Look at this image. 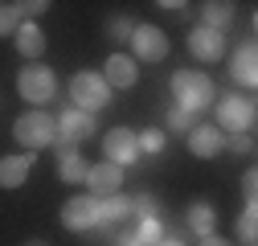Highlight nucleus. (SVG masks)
<instances>
[{
  "mask_svg": "<svg viewBox=\"0 0 258 246\" xmlns=\"http://www.w3.org/2000/svg\"><path fill=\"white\" fill-rule=\"evenodd\" d=\"M61 226H66V230H78V234L99 230V197H90V193L70 197L66 205H61Z\"/></svg>",
  "mask_w": 258,
  "mask_h": 246,
  "instance_id": "6",
  "label": "nucleus"
},
{
  "mask_svg": "<svg viewBox=\"0 0 258 246\" xmlns=\"http://www.w3.org/2000/svg\"><path fill=\"white\" fill-rule=\"evenodd\" d=\"M234 230H238V238H242L246 246H254V238H258V209H254V205H246V209L238 213Z\"/></svg>",
  "mask_w": 258,
  "mask_h": 246,
  "instance_id": "20",
  "label": "nucleus"
},
{
  "mask_svg": "<svg viewBox=\"0 0 258 246\" xmlns=\"http://www.w3.org/2000/svg\"><path fill=\"white\" fill-rule=\"evenodd\" d=\"M103 160H111V164H136L140 160V144H136V132L132 128H111L107 136H103Z\"/></svg>",
  "mask_w": 258,
  "mask_h": 246,
  "instance_id": "8",
  "label": "nucleus"
},
{
  "mask_svg": "<svg viewBox=\"0 0 258 246\" xmlns=\"http://www.w3.org/2000/svg\"><path fill=\"white\" fill-rule=\"evenodd\" d=\"M197 246H230V242H225V238H217V234H209V238H201Z\"/></svg>",
  "mask_w": 258,
  "mask_h": 246,
  "instance_id": "32",
  "label": "nucleus"
},
{
  "mask_svg": "<svg viewBox=\"0 0 258 246\" xmlns=\"http://www.w3.org/2000/svg\"><path fill=\"white\" fill-rule=\"evenodd\" d=\"M86 189H90V197H115L119 189H123V168L119 164H111V160H99V164H90V172H86Z\"/></svg>",
  "mask_w": 258,
  "mask_h": 246,
  "instance_id": "10",
  "label": "nucleus"
},
{
  "mask_svg": "<svg viewBox=\"0 0 258 246\" xmlns=\"http://www.w3.org/2000/svg\"><path fill=\"white\" fill-rule=\"evenodd\" d=\"M21 13V21H37L45 9H49V0H21V5H13Z\"/></svg>",
  "mask_w": 258,
  "mask_h": 246,
  "instance_id": "28",
  "label": "nucleus"
},
{
  "mask_svg": "<svg viewBox=\"0 0 258 246\" xmlns=\"http://www.w3.org/2000/svg\"><path fill=\"white\" fill-rule=\"evenodd\" d=\"M132 218H140V222L144 218H156V197L152 193H136L132 197Z\"/></svg>",
  "mask_w": 258,
  "mask_h": 246,
  "instance_id": "26",
  "label": "nucleus"
},
{
  "mask_svg": "<svg viewBox=\"0 0 258 246\" xmlns=\"http://www.w3.org/2000/svg\"><path fill=\"white\" fill-rule=\"evenodd\" d=\"M234 21V5H225V0H209V5H201V25L205 29H217V33H225V25Z\"/></svg>",
  "mask_w": 258,
  "mask_h": 246,
  "instance_id": "19",
  "label": "nucleus"
},
{
  "mask_svg": "<svg viewBox=\"0 0 258 246\" xmlns=\"http://www.w3.org/2000/svg\"><path fill=\"white\" fill-rule=\"evenodd\" d=\"M164 119H168V128H172V132H188L192 123H197V115H188V111H184V107H176V103H172V107H164Z\"/></svg>",
  "mask_w": 258,
  "mask_h": 246,
  "instance_id": "23",
  "label": "nucleus"
},
{
  "mask_svg": "<svg viewBox=\"0 0 258 246\" xmlns=\"http://www.w3.org/2000/svg\"><path fill=\"white\" fill-rule=\"evenodd\" d=\"M17 29H21V13L13 5H0V37H13Z\"/></svg>",
  "mask_w": 258,
  "mask_h": 246,
  "instance_id": "27",
  "label": "nucleus"
},
{
  "mask_svg": "<svg viewBox=\"0 0 258 246\" xmlns=\"http://www.w3.org/2000/svg\"><path fill=\"white\" fill-rule=\"evenodd\" d=\"M164 132H160V128H148V132H140L136 136V144H140V156H144V152H148V156H160V152H164Z\"/></svg>",
  "mask_w": 258,
  "mask_h": 246,
  "instance_id": "21",
  "label": "nucleus"
},
{
  "mask_svg": "<svg viewBox=\"0 0 258 246\" xmlns=\"http://www.w3.org/2000/svg\"><path fill=\"white\" fill-rule=\"evenodd\" d=\"M17 90H21V99L33 111H41L57 95V78H53V70L45 66V61H29V66L17 74Z\"/></svg>",
  "mask_w": 258,
  "mask_h": 246,
  "instance_id": "3",
  "label": "nucleus"
},
{
  "mask_svg": "<svg viewBox=\"0 0 258 246\" xmlns=\"http://www.w3.org/2000/svg\"><path fill=\"white\" fill-rule=\"evenodd\" d=\"M127 45L136 49V61H164L168 57V33L160 25H136Z\"/></svg>",
  "mask_w": 258,
  "mask_h": 246,
  "instance_id": "7",
  "label": "nucleus"
},
{
  "mask_svg": "<svg viewBox=\"0 0 258 246\" xmlns=\"http://www.w3.org/2000/svg\"><path fill=\"white\" fill-rule=\"evenodd\" d=\"M132 33H136V21H127V17H111V21H107V37H111V41L127 45Z\"/></svg>",
  "mask_w": 258,
  "mask_h": 246,
  "instance_id": "22",
  "label": "nucleus"
},
{
  "mask_svg": "<svg viewBox=\"0 0 258 246\" xmlns=\"http://www.w3.org/2000/svg\"><path fill=\"white\" fill-rule=\"evenodd\" d=\"M168 90H172V103L184 107L188 115H201V111L213 107V99H217L213 78H209V74H197V70H176L172 82H168Z\"/></svg>",
  "mask_w": 258,
  "mask_h": 246,
  "instance_id": "1",
  "label": "nucleus"
},
{
  "mask_svg": "<svg viewBox=\"0 0 258 246\" xmlns=\"http://www.w3.org/2000/svg\"><path fill=\"white\" fill-rule=\"evenodd\" d=\"M221 152H234V156H250V152H254V136H250V132H238V136H225Z\"/></svg>",
  "mask_w": 258,
  "mask_h": 246,
  "instance_id": "24",
  "label": "nucleus"
},
{
  "mask_svg": "<svg viewBox=\"0 0 258 246\" xmlns=\"http://www.w3.org/2000/svg\"><path fill=\"white\" fill-rule=\"evenodd\" d=\"M70 103H74L78 111L94 115L99 107H107V103H111V86L103 82V74H99V70H78V74L70 78Z\"/></svg>",
  "mask_w": 258,
  "mask_h": 246,
  "instance_id": "5",
  "label": "nucleus"
},
{
  "mask_svg": "<svg viewBox=\"0 0 258 246\" xmlns=\"http://www.w3.org/2000/svg\"><path fill=\"white\" fill-rule=\"evenodd\" d=\"M13 140H17L25 152L53 148V140H57V123H53L49 111H25V115H17V123H13Z\"/></svg>",
  "mask_w": 258,
  "mask_h": 246,
  "instance_id": "2",
  "label": "nucleus"
},
{
  "mask_svg": "<svg viewBox=\"0 0 258 246\" xmlns=\"http://www.w3.org/2000/svg\"><path fill=\"white\" fill-rule=\"evenodd\" d=\"M57 140H66V144H82V140H90L94 132H99V123H94V115H86V111H78V107H66L57 119Z\"/></svg>",
  "mask_w": 258,
  "mask_h": 246,
  "instance_id": "9",
  "label": "nucleus"
},
{
  "mask_svg": "<svg viewBox=\"0 0 258 246\" xmlns=\"http://www.w3.org/2000/svg\"><path fill=\"white\" fill-rule=\"evenodd\" d=\"M184 226L197 234V238H209V234H213V226H217V209H213L209 201H192V205H188V213H184Z\"/></svg>",
  "mask_w": 258,
  "mask_h": 246,
  "instance_id": "17",
  "label": "nucleus"
},
{
  "mask_svg": "<svg viewBox=\"0 0 258 246\" xmlns=\"http://www.w3.org/2000/svg\"><path fill=\"white\" fill-rule=\"evenodd\" d=\"M217 107V132L221 136H238V132H250L254 128V99L250 95H221V99H213Z\"/></svg>",
  "mask_w": 258,
  "mask_h": 246,
  "instance_id": "4",
  "label": "nucleus"
},
{
  "mask_svg": "<svg viewBox=\"0 0 258 246\" xmlns=\"http://www.w3.org/2000/svg\"><path fill=\"white\" fill-rule=\"evenodd\" d=\"M156 246H184V242H180V238H160Z\"/></svg>",
  "mask_w": 258,
  "mask_h": 246,
  "instance_id": "33",
  "label": "nucleus"
},
{
  "mask_svg": "<svg viewBox=\"0 0 258 246\" xmlns=\"http://www.w3.org/2000/svg\"><path fill=\"white\" fill-rule=\"evenodd\" d=\"M160 9H164V13H172V17H184V13H188V5H184V0H164Z\"/></svg>",
  "mask_w": 258,
  "mask_h": 246,
  "instance_id": "31",
  "label": "nucleus"
},
{
  "mask_svg": "<svg viewBox=\"0 0 258 246\" xmlns=\"http://www.w3.org/2000/svg\"><path fill=\"white\" fill-rule=\"evenodd\" d=\"M86 172H90V160L82 156V152H66V156H57V180L66 184H86Z\"/></svg>",
  "mask_w": 258,
  "mask_h": 246,
  "instance_id": "18",
  "label": "nucleus"
},
{
  "mask_svg": "<svg viewBox=\"0 0 258 246\" xmlns=\"http://www.w3.org/2000/svg\"><path fill=\"white\" fill-rule=\"evenodd\" d=\"M136 234H140L144 246H156L160 238H164V226H160V218H144V222L136 226Z\"/></svg>",
  "mask_w": 258,
  "mask_h": 246,
  "instance_id": "25",
  "label": "nucleus"
},
{
  "mask_svg": "<svg viewBox=\"0 0 258 246\" xmlns=\"http://www.w3.org/2000/svg\"><path fill=\"white\" fill-rule=\"evenodd\" d=\"M254 193H258V176H254V168H246L242 172V197H246V205H254Z\"/></svg>",
  "mask_w": 258,
  "mask_h": 246,
  "instance_id": "29",
  "label": "nucleus"
},
{
  "mask_svg": "<svg viewBox=\"0 0 258 246\" xmlns=\"http://www.w3.org/2000/svg\"><path fill=\"white\" fill-rule=\"evenodd\" d=\"M111 246H144V242H140V234H136V230H123V234H115V238H111Z\"/></svg>",
  "mask_w": 258,
  "mask_h": 246,
  "instance_id": "30",
  "label": "nucleus"
},
{
  "mask_svg": "<svg viewBox=\"0 0 258 246\" xmlns=\"http://www.w3.org/2000/svg\"><path fill=\"white\" fill-rule=\"evenodd\" d=\"M103 82L111 90H132L140 82V66H136V57L132 53H111L107 57V66H103Z\"/></svg>",
  "mask_w": 258,
  "mask_h": 246,
  "instance_id": "11",
  "label": "nucleus"
},
{
  "mask_svg": "<svg viewBox=\"0 0 258 246\" xmlns=\"http://www.w3.org/2000/svg\"><path fill=\"white\" fill-rule=\"evenodd\" d=\"M13 37H17V53L29 57V61H37V57L45 53V45H49V41H45V29H41L37 21H21V29H17Z\"/></svg>",
  "mask_w": 258,
  "mask_h": 246,
  "instance_id": "16",
  "label": "nucleus"
},
{
  "mask_svg": "<svg viewBox=\"0 0 258 246\" xmlns=\"http://www.w3.org/2000/svg\"><path fill=\"white\" fill-rule=\"evenodd\" d=\"M37 156L33 152H21V156H0V189H21L33 172Z\"/></svg>",
  "mask_w": 258,
  "mask_h": 246,
  "instance_id": "15",
  "label": "nucleus"
},
{
  "mask_svg": "<svg viewBox=\"0 0 258 246\" xmlns=\"http://www.w3.org/2000/svg\"><path fill=\"white\" fill-rule=\"evenodd\" d=\"M230 78H234L238 86H246V90L258 82V45H254V41H246V45L234 49V57H230Z\"/></svg>",
  "mask_w": 258,
  "mask_h": 246,
  "instance_id": "14",
  "label": "nucleus"
},
{
  "mask_svg": "<svg viewBox=\"0 0 258 246\" xmlns=\"http://www.w3.org/2000/svg\"><path fill=\"white\" fill-rule=\"evenodd\" d=\"M188 136V152L197 160H213V156H221V144H225V136L213 128V123H192V128L184 132Z\"/></svg>",
  "mask_w": 258,
  "mask_h": 246,
  "instance_id": "13",
  "label": "nucleus"
},
{
  "mask_svg": "<svg viewBox=\"0 0 258 246\" xmlns=\"http://www.w3.org/2000/svg\"><path fill=\"white\" fill-rule=\"evenodd\" d=\"M188 53L197 57V61H221V57H225V33L197 25V29L188 33Z\"/></svg>",
  "mask_w": 258,
  "mask_h": 246,
  "instance_id": "12",
  "label": "nucleus"
}]
</instances>
